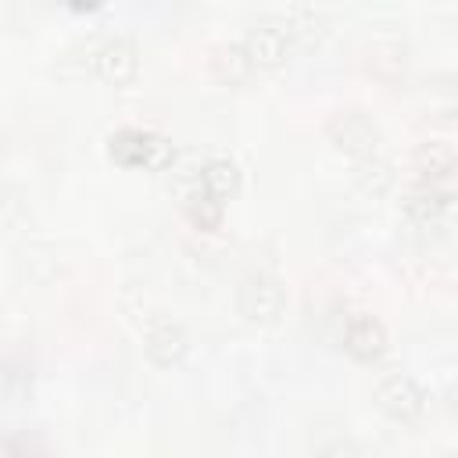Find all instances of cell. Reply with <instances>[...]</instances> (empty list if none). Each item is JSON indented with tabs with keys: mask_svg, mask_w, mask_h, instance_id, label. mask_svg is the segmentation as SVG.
I'll list each match as a JSON object with an SVG mask.
<instances>
[{
	"mask_svg": "<svg viewBox=\"0 0 458 458\" xmlns=\"http://www.w3.org/2000/svg\"><path fill=\"white\" fill-rule=\"evenodd\" d=\"M107 157L122 168H150V172H165L175 161V150L165 136L157 132H143V129H118L107 140Z\"/></svg>",
	"mask_w": 458,
	"mask_h": 458,
	"instance_id": "cell-1",
	"label": "cell"
},
{
	"mask_svg": "<svg viewBox=\"0 0 458 458\" xmlns=\"http://www.w3.org/2000/svg\"><path fill=\"white\" fill-rule=\"evenodd\" d=\"M236 311L250 326H276L286 311V290L272 272H247L236 283Z\"/></svg>",
	"mask_w": 458,
	"mask_h": 458,
	"instance_id": "cell-2",
	"label": "cell"
},
{
	"mask_svg": "<svg viewBox=\"0 0 458 458\" xmlns=\"http://www.w3.org/2000/svg\"><path fill=\"white\" fill-rule=\"evenodd\" d=\"M86 68L107 86H129L140 75V50L125 36H104L86 43Z\"/></svg>",
	"mask_w": 458,
	"mask_h": 458,
	"instance_id": "cell-3",
	"label": "cell"
},
{
	"mask_svg": "<svg viewBox=\"0 0 458 458\" xmlns=\"http://www.w3.org/2000/svg\"><path fill=\"white\" fill-rule=\"evenodd\" d=\"M372 401H376V408H379L390 422H401V426H411V422H419V419L426 415V394H422V386H419L411 376H404V372L383 376V379L376 383V390H372Z\"/></svg>",
	"mask_w": 458,
	"mask_h": 458,
	"instance_id": "cell-4",
	"label": "cell"
},
{
	"mask_svg": "<svg viewBox=\"0 0 458 458\" xmlns=\"http://www.w3.org/2000/svg\"><path fill=\"white\" fill-rule=\"evenodd\" d=\"M326 136H329V143H333L336 150L351 154L354 161L376 154V147H379V125H376L365 111H358V107H340V111H333V114L326 118Z\"/></svg>",
	"mask_w": 458,
	"mask_h": 458,
	"instance_id": "cell-5",
	"label": "cell"
},
{
	"mask_svg": "<svg viewBox=\"0 0 458 458\" xmlns=\"http://www.w3.org/2000/svg\"><path fill=\"white\" fill-rule=\"evenodd\" d=\"M454 197H458V182L415 179V182L401 193V215H404L411 225H433V222H440V215L451 208Z\"/></svg>",
	"mask_w": 458,
	"mask_h": 458,
	"instance_id": "cell-6",
	"label": "cell"
},
{
	"mask_svg": "<svg viewBox=\"0 0 458 458\" xmlns=\"http://www.w3.org/2000/svg\"><path fill=\"white\" fill-rule=\"evenodd\" d=\"M243 47H247L254 68L268 72V68H279L286 61V54L293 47V36H290V29H286L283 18H261V21H254L247 29Z\"/></svg>",
	"mask_w": 458,
	"mask_h": 458,
	"instance_id": "cell-7",
	"label": "cell"
},
{
	"mask_svg": "<svg viewBox=\"0 0 458 458\" xmlns=\"http://www.w3.org/2000/svg\"><path fill=\"white\" fill-rule=\"evenodd\" d=\"M386 347H390V336H386V329H383V322L376 315H369V311L347 315V322H344V351L354 361L372 365V361H379L386 354Z\"/></svg>",
	"mask_w": 458,
	"mask_h": 458,
	"instance_id": "cell-8",
	"label": "cell"
},
{
	"mask_svg": "<svg viewBox=\"0 0 458 458\" xmlns=\"http://www.w3.org/2000/svg\"><path fill=\"white\" fill-rule=\"evenodd\" d=\"M143 351L157 369H175L190 354V333L175 318H154L143 333Z\"/></svg>",
	"mask_w": 458,
	"mask_h": 458,
	"instance_id": "cell-9",
	"label": "cell"
},
{
	"mask_svg": "<svg viewBox=\"0 0 458 458\" xmlns=\"http://www.w3.org/2000/svg\"><path fill=\"white\" fill-rule=\"evenodd\" d=\"M411 172H415V179L458 182V157L444 140H426L411 150Z\"/></svg>",
	"mask_w": 458,
	"mask_h": 458,
	"instance_id": "cell-10",
	"label": "cell"
},
{
	"mask_svg": "<svg viewBox=\"0 0 458 458\" xmlns=\"http://www.w3.org/2000/svg\"><path fill=\"white\" fill-rule=\"evenodd\" d=\"M250 72H258V68H254L243 43H222L208 54V75L218 86H240V82L250 79Z\"/></svg>",
	"mask_w": 458,
	"mask_h": 458,
	"instance_id": "cell-11",
	"label": "cell"
},
{
	"mask_svg": "<svg viewBox=\"0 0 458 458\" xmlns=\"http://www.w3.org/2000/svg\"><path fill=\"white\" fill-rule=\"evenodd\" d=\"M394 165L379 154H369V157H358L354 161V186L365 193V197H383L390 186H394Z\"/></svg>",
	"mask_w": 458,
	"mask_h": 458,
	"instance_id": "cell-12",
	"label": "cell"
},
{
	"mask_svg": "<svg viewBox=\"0 0 458 458\" xmlns=\"http://www.w3.org/2000/svg\"><path fill=\"white\" fill-rule=\"evenodd\" d=\"M200 186L218 197V200H229L240 193V168L229 161V157H208L204 168H200Z\"/></svg>",
	"mask_w": 458,
	"mask_h": 458,
	"instance_id": "cell-13",
	"label": "cell"
},
{
	"mask_svg": "<svg viewBox=\"0 0 458 458\" xmlns=\"http://www.w3.org/2000/svg\"><path fill=\"white\" fill-rule=\"evenodd\" d=\"M182 211H186V218L197 225V229H204V233H211V229H218L222 225V211H225V200H218V197H211L200 182L182 197Z\"/></svg>",
	"mask_w": 458,
	"mask_h": 458,
	"instance_id": "cell-14",
	"label": "cell"
},
{
	"mask_svg": "<svg viewBox=\"0 0 458 458\" xmlns=\"http://www.w3.org/2000/svg\"><path fill=\"white\" fill-rule=\"evenodd\" d=\"M283 21H286L293 43H301V47H318L322 36H326V18H322V11H315V7L297 4Z\"/></svg>",
	"mask_w": 458,
	"mask_h": 458,
	"instance_id": "cell-15",
	"label": "cell"
},
{
	"mask_svg": "<svg viewBox=\"0 0 458 458\" xmlns=\"http://www.w3.org/2000/svg\"><path fill=\"white\" fill-rule=\"evenodd\" d=\"M444 401H447V411L458 419V383H451L447 386V394H444Z\"/></svg>",
	"mask_w": 458,
	"mask_h": 458,
	"instance_id": "cell-16",
	"label": "cell"
},
{
	"mask_svg": "<svg viewBox=\"0 0 458 458\" xmlns=\"http://www.w3.org/2000/svg\"><path fill=\"white\" fill-rule=\"evenodd\" d=\"M64 4H68L72 11H93V7L100 4V0H64Z\"/></svg>",
	"mask_w": 458,
	"mask_h": 458,
	"instance_id": "cell-17",
	"label": "cell"
}]
</instances>
